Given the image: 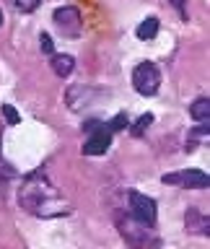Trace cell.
Here are the masks:
<instances>
[{"instance_id":"7c38bea8","label":"cell","mask_w":210,"mask_h":249,"mask_svg":"<svg viewBox=\"0 0 210 249\" xmlns=\"http://www.w3.org/2000/svg\"><path fill=\"white\" fill-rule=\"evenodd\" d=\"M151 122H153V114H143V117H140V120L135 122V127H132V135H143Z\"/></svg>"},{"instance_id":"6da1fadb","label":"cell","mask_w":210,"mask_h":249,"mask_svg":"<svg viewBox=\"0 0 210 249\" xmlns=\"http://www.w3.org/2000/svg\"><path fill=\"white\" fill-rule=\"evenodd\" d=\"M18 202L26 213H34V215H60V213H68L70 208H65V202H60L54 187L50 184L42 171H34L23 179L21 184V192H18Z\"/></svg>"},{"instance_id":"9c48e42d","label":"cell","mask_w":210,"mask_h":249,"mask_svg":"<svg viewBox=\"0 0 210 249\" xmlns=\"http://www.w3.org/2000/svg\"><path fill=\"white\" fill-rule=\"evenodd\" d=\"M190 114H192V120H197V122H208L210 120V101L205 96L194 99L192 107H190Z\"/></svg>"},{"instance_id":"ac0fdd59","label":"cell","mask_w":210,"mask_h":249,"mask_svg":"<svg viewBox=\"0 0 210 249\" xmlns=\"http://www.w3.org/2000/svg\"><path fill=\"white\" fill-rule=\"evenodd\" d=\"M0 23H3V13H0Z\"/></svg>"},{"instance_id":"2e32d148","label":"cell","mask_w":210,"mask_h":249,"mask_svg":"<svg viewBox=\"0 0 210 249\" xmlns=\"http://www.w3.org/2000/svg\"><path fill=\"white\" fill-rule=\"evenodd\" d=\"M39 42H42V50H44L47 54H54V50H52V39L47 36V34H42V39H39Z\"/></svg>"},{"instance_id":"277c9868","label":"cell","mask_w":210,"mask_h":249,"mask_svg":"<svg viewBox=\"0 0 210 249\" xmlns=\"http://www.w3.org/2000/svg\"><path fill=\"white\" fill-rule=\"evenodd\" d=\"M161 182L171 187H187V190H205L208 174L200 169H184V171H174V174H163Z\"/></svg>"},{"instance_id":"4fadbf2b","label":"cell","mask_w":210,"mask_h":249,"mask_svg":"<svg viewBox=\"0 0 210 249\" xmlns=\"http://www.w3.org/2000/svg\"><path fill=\"white\" fill-rule=\"evenodd\" d=\"M3 114H5V120H8V124H18L21 122V117H18V112L11 107V104H3Z\"/></svg>"},{"instance_id":"5bb4252c","label":"cell","mask_w":210,"mask_h":249,"mask_svg":"<svg viewBox=\"0 0 210 249\" xmlns=\"http://www.w3.org/2000/svg\"><path fill=\"white\" fill-rule=\"evenodd\" d=\"M122 127H127V117L124 114H117L112 122H109V130H122Z\"/></svg>"},{"instance_id":"8992f818","label":"cell","mask_w":210,"mask_h":249,"mask_svg":"<svg viewBox=\"0 0 210 249\" xmlns=\"http://www.w3.org/2000/svg\"><path fill=\"white\" fill-rule=\"evenodd\" d=\"M52 21H54V26H57L65 36H78L81 34V13L75 11V8H57L52 16Z\"/></svg>"},{"instance_id":"9a60e30c","label":"cell","mask_w":210,"mask_h":249,"mask_svg":"<svg viewBox=\"0 0 210 249\" xmlns=\"http://www.w3.org/2000/svg\"><path fill=\"white\" fill-rule=\"evenodd\" d=\"M208 130H210L208 124H200V127L194 130V138H197V135H208ZM194 145H197V143H194V140H190V143H187V151H192Z\"/></svg>"},{"instance_id":"8fae6325","label":"cell","mask_w":210,"mask_h":249,"mask_svg":"<svg viewBox=\"0 0 210 249\" xmlns=\"http://www.w3.org/2000/svg\"><path fill=\"white\" fill-rule=\"evenodd\" d=\"M135 34H138V39H153L158 34V18H156V16H148V18L135 29Z\"/></svg>"},{"instance_id":"e0dca14e","label":"cell","mask_w":210,"mask_h":249,"mask_svg":"<svg viewBox=\"0 0 210 249\" xmlns=\"http://www.w3.org/2000/svg\"><path fill=\"white\" fill-rule=\"evenodd\" d=\"M171 5L179 11V16H182V18L187 16V0H171Z\"/></svg>"},{"instance_id":"30bf717a","label":"cell","mask_w":210,"mask_h":249,"mask_svg":"<svg viewBox=\"0 0 210 249\" xmlns=\"http://www.w3.org/2000/svg\"><path fill=\"white\" fill-rule=\"evenodd\" d=\"M73 65H75V60L70 57V54H52V70H54V73H57L60 78L70 75Z\"/></svg>"},{"instance_id":"52a82bcc","label":"cell","mask_w":210,"mask_h":249,"mask_svg":"<svg viewBox=\"0 0 210 249\" xmlns=\"http://www.w3.org/2000/svg\"><path fill=\"white\" fill-rule=\"evenodd\" d=\"M109 145H112V130L96 124V127H91V135L83 143V156H101L109 151Z\"/></svg>"},{"instance_id":"3957f363","label":"cell","mask_w":210,"mask_h":249,"mask_svg":"<svg viewBox=\"0 0 210 249\" xmlns=\"http://www.w3.org/2000/svg\"><path fill=\"white\" fill-rule=\"evenodd\" d=\"M120 233L132 249H145L153 241L151 236V226H143L135 218H120Z\"/></svg>"},{"instance_id":"7a4b0ae2","label":"cell","mask_w":210,"mask_h":249,"mask_svg":"<svg viewBox=\"0 0 210 249\" xmlns=\"http://www.w3.org/2000/svg\"><path fill=\"white\" fill-rule=\"evenodd\" d=\"M132 86L140 96H153L161 86V73L153 62H140V65L132 70Z\"/></svg>"},{"instance_id":"5b68a950","label":"cell","mask_w":210,"mask_h":249,"mask_svg":"<svg viewBox=\"0 0 210 249\" xmlns=\"http://www.w3.org/2000/svg\"><path fill=\"white\" fill-rule=\"evenodd\" d=\"M130 215L143 226H156V200L143 192H130Z\"/></svg>"},{"instance_id":"ba28073f","label":"cell","mask_w":210,"mask_h":249,"mask_svg":"<svg viewBox=\"0 0 210 249\" xmlns=\"http://www.w3.org/2000/svg\"><path fill=\"white\" fill-rule=\"evenodd\" d=\"M184 226H187V231L200 233V236H208V231H210V221H208V215L202 213L200 208H190V210H187Z\"/></svg>"}]
</instances>
